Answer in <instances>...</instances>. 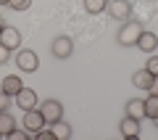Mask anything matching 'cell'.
I'll return each instance as SVG.
<instances>
[{"instance_id": "484cf974", "label": "cell", "mask_w": 158, "mask_h": 140, "mask_svg": "<svg viewBox=\"0 0 158 140\" xmlns=\"http://www.w3.org/2000/svg\"><path fill=\"white\" fill-rule=\"evenodd\" d=\"M153 124H156V127H158V116H156V119H153Z\"/></svg>"}, {"instance_id": "e0dca14e", "label": "cell", "mask_w": 158, "mask_h": 140, "mask_svg": "<svg viewBox=\"0 0 158 140\" xmlns=\"http://www.w3.org/2000/svg\"><path fill=\"white\" fill-rule=\"evenodd\" d=\"M108 0H85V11L87 13H106Z\"/></svg>"}, {"instance_id": "52a82bcc", "label": "cell", "mask_w": 158, "mask_h": 140, "mask_svg": "<svg viewBox=\"0 0 158 140\" xmlns=\"http://www.w3.org/2000/svg\"><path fill=\"white\" fill-rule=\"evenodd\" d=\"M0 45H6L8 50H16V48H21V32H19L16 27H3L0 29Z\"/></svg>"}, {"instance_id": "9c48e42d", "label": "cell", "mask_w": 158, "mask_h": 140, "mask_svg": "<svg viewBox=\"0 0 158 140\" xmlns=\"http://www.w3.org/2000/svg\"><path fill=\"white\" fill-rule=\"evenodd\" d=\"M118 132H121V138H140V119L135 116H124L121 122H118Z\"/></svg>"}, {"instance_id": "4316f807", "label": "cell", "mask_w": 158, "mask_h": 140, "mask_svg": "<svg viewBox=\"0 0 158 140\" xmlns=\"http://www.w3.org/2000/svg\"><path fill=\"white\" fill-rule=\"evenodd\" d=\"M3 27H6V24H3V19H0V29H3Z\"/></svg>"}, {"instance_id": "6da1fadb", "label": "cell", "mask_w": 158, "mask_h": 140, "mask_svg": "<svg viewBox=\"0 0 158 140\" xmlns=\"http://www.w3.org/2000/svg\"><path fill=\"white\" fill-rule=\"evenodd\" d=\"M142 32H145V27H142L137 19H127V21L121 24V29L116 32V42L121 45V48H132V45H137V40H140Z\"/></svg>"}, {"instance_id": "83f0119b", "label": "cell", "mask_w": 158, "mask_h": 140, "mask_svg": "<svg viewBox=\"0 0 158 140\" xmlns=\"http://www.w3.org/2000/svg\"><path fill=\"white\" fill-rule=\"evenodd\" d=\"M0 138H3V135H0Z\"/></svg>"}, {"instance_id": "7402d4cb", "label": "cell", "mask_w": 158, "mask_h": 140, "mask_svg": "<svg viewBox=\"0 0 158 140\" xmlns=\"http://www.w3.org/2000/svg\"><path fill=\"white\" fill-rule=\"evenodd\" d=\"M8 106H11V98H8L6 93H3V90H0V111H6Z\"/></svg>"}, {"instance_id": "d6986e66", "label": "cell", "mask_w": 158, "mask_h": 140, "mask_svg": "<svg viewBox=\"0 0 158 140\" xmlns=\"http://www.w3.org/2000/svg\"><path fill=\"white\" fill-rule=\"evenodd\" d=\"M145 69H148V72L153 74V77H158V56H150V58H148Z\"/></svg>"}, {"instance_id": "3957f363", "label": "cell", "mask_w": 158, "mask_h": 140, "mask_svg": "<svg viewBox=\"0 0 158 140\" xmlns=\"http://www.w3.org/2000/svg\"><path fill=\"white\" fill-rule=\"evenodd\" d=\"M37 108L42 111V116H45L48 124H53V122H58V119H63V103L56 101V98H48V101H42Z\"/></svg>"}, {"instance_id": "7a4b0ae2", "label": "cell", "mask_w": 158, "mask_h": 140, "mask_svg": "<svg viewBox=\"0 0 158 140\" xmlns=\"http://www.w3.org/2000/svg\"><path fill=\"white\" fill-rule=\"evenodd\" d=\"M16 66H19V72H27V74L37 72V69H40V58H37V53L29 50V48H21V50L16 53Z\"/></svg>"}, {"instance_id": "ffe728a7", "label": "cell", "mask_w": 158, "mask_h": 140, "mask_svg": "<svg viewBox=\"0 0 158 140\" xmlns=\"http://www.w3.org/2000/svg\"><path fill=\"white\" fill-rule=\"evenodd\" d=\"M34 138L37 140H53V129H40V132H34Z\"/></svg>"}, {"instance_id": "d4e9b609", "label": "cell", "mask_w": 158, "mask_h": 140, "mask_svg": "<svg viewBox=\"0 0 158 140\" xmlns=\"http://www.w3.org/2000/svg\"><path fill=\"white\" fill-rule=\"evenodd\" d=\"M0 6H8V0H0Z\"/></svg>"}, {"instance_id": "603a6c76", "label": "cell", "mask_w": 158, "mask_h": 140, "mask_svg": "<svg viewBox=\"0 0 158 140\" xmlns=\"http://www.w3.org/2000/svg\"><path fill=\"white\" fill-rule=\"evenodd\" d=\"M8 58H11V50H8L6 45H0V63H6Z\"/></svg>"}, {"instance_id": "8992f818", "label": "cell", "mask_w": 158, "mask_h": 140, "mask_svg": "<svg viewBox=\"0 0 158 140\" xmlns=\"http://www.w3.org/2000/svg\"><path fill=\"white\" fill-rule=\"evenodd\" d=\"M21 124H24V129H27L29 135H34V132H40V129L45 127V116H42V111L40 108H29V111H24V119H21Z\"/></svg>"}, {"instance_id": "30bf717a", "label": "cell", "mask_w": 158, "mask_h": 140, "mask_svg": "<svg viewBox=\"0 0 158 140\" xmlns=\"http://www.w3.org/2000/svg\"><path fill=\"white\" fill-rule=\"evenodd\" d=\"M21 87H24V85H21V77H16V74H8V77H3V82H0V90H3L8 98H16Z\"/></svg>"}, {"instance_id": "44dd1931", "label": "cell", "mask_w": 158, "mask_h": 140, "mask_svg": "<svg viewBox=\"0 0 158 140\" xmlns=\"http://www.w3.org/2000/svg\"><path fill=\"white\" fill-rule=\"evenodd\" d=\"M27 135H29L27 129H24V132H21V129L16 127V129H13V132H11V135H8V138H11V140H27Z\"/></svg>"}, {"instance_id": "cb8c5ba5", "label": "cell", "mask_w": 158, "mask_h": 140, "mask_svg": "<svg viewBox=\"0 0 158 140\" xmlns=\"http://www.w3.org/2000/svg\"><path fill=\"white\" fill-rule=\"evenodd\" d=\"M148 93H153V95H158V77H153L150 87H148Z\"/></svg>"}, {"instance_id": "9a60e30c", "label": "cell", "mask_w": 158, "mask_h": 140, "mask_svg": "<svg viewBox=\"0 0 158 140\" xmlns=\"http://www.w3.org/2000/svg\"><path fill=\"white\" fill-rule=\"evenodd\" d=\"M127 116H135V119H145V103L140 101V98H132V101H127Z\"/></svg>"}, {"instance_id": "5bb4252c", "label": "cell", "mask_w": 158, "mask_h": 140, "mask_svg": "<svg viewBox=\"0 0 158 140\" xmlns=\"http://www.w3.org/2000/svg\"><path fill=\"white\" fill-rule=\"evenodd\" d=\"M13 129H16V119H13V114H8V108H6V111H0V135L8 138Z\"/></svg>"}, {"instance_id": "4fadbf2b", "label": "cell", "mask_w": 158, "mask_h": 140, "mask_svg": "<svg viewBox=\"0 0 158 140\" xmlns=\"http://www.w3.org/2000/svg\"><path fill=\"white\" fill-rule=\"evenodd\" d=\"M50 129H53V138H56V140H69V138L74 135V129L69 127V124L63 122V119H58V122H53V124H50Z\"/></svg>"}, {"instance_id": "2e32d148", "label": "cell", "mask_w": 158, "mask_h": 140, "mask_svg": "<svg viewBox=\"0 0 158 140\" xmlns=\"http://www.w3.org/2000/svg\"><path fill=\"white\" fill-rule=\"evenodd\" d=\"M142 103H145V116L148 119H156L158 116V95H153V93H150Z\"/></svg>"}, {"instance_id": "8fae6325", "label": "cell", "mask_w": 158, "mask_h": 140, "mask_svg": "<svg viewBox=\"0 0 158 140\" xmlns=\"http://www.w3.org/2000/svg\"><path fill=\"white\" fill-rule=\"evenodd\" d=\"M137 48H140L142 53H156V48H158V34H153V32H142L140 40H137Z\"/></svg>"}, {"instance_id": "ba28073f", "label": "cell", "mask_w": 158, "mask_h": 140, "mask_svg": "<svg viewBox=\"0 0 158 140\" xmlns=\"http://www.w3.org/2000/svg\"><path fill=\"white\" fill-rule=\"evenodd\" d=\"M16 106L21 108V111L37 108V106H40V98H37V93H34L32 87H21V90H19V95H16Z\"/></svg>"}, {"instance_id": "ac0fdd59", "label": "cell", "mask_w": 158, "mask_h": 140, "mask_svg": "<svg viewBox=\"0 0 158 140\" xmlns=\"http://www.w3.org/2000/svg\"><path fill=\"white\" fill-rule=\"evenodd\" d=\"M8 6H11L13 11H19V13H21V11H27V8L32 6V0H8Z\"/></svg>"}, {"instance_id": "5b68a950", "label": "cell", "mask_w": 158, "mask_h": 140, "mask_svg": "<svg viewBox=\"0 0 158 140\" xmlns=\"http://www.w3.org/2000/svg\"><path fill=\"white\" fill-rule=\"evenodd\" d=\"M50 53L58 58V61H66V58H71V53H74V40L66 37V34L56 37V40H53V45H50Z\"/></svg>"}, {"instance_id": "277c9868", "label": "cell", "mask_w": 158, "mask_h": 140, "mask_svg": "<svg viewBox=\"0 0 158 140\" xmlns=\"http://www.w3.org/2000/svg\"><path fill=\"white\" fill-rule=\"evenodd\" d=\"M106 11L116 21H127V19H132V3L129 0H108Z\"/></svg>"}, {"instance_id": "7c38bea8", "label": "cell", "mask_w": 158, "mask_h": 140, "mask_svg": "<svg viewBox=\"0 0 158 140\" xmlns=\"http://www.w3.org/2000/svg\"><path fill=\"white\" fill-rule=\"evenodd\" d=\"M153 82V74L148 72V69H137L135 74H132V85H135L137 90H148Z\"/></svg>"}]
</instances>
